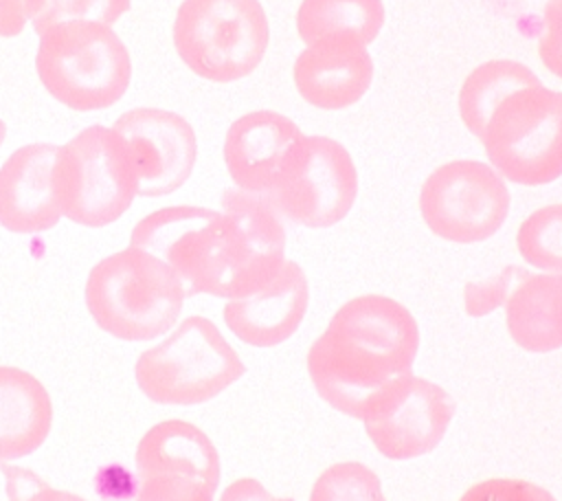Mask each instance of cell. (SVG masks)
<instances>
[{"label":"cell","mask_w":562,"mask_h":501,"mask_svg":"<svg viewBox=\"0 0 562 501\" xmlns=\"http://www.w3.org/2000/svg\"><path fill=\"white\" fill-rule=\"evenodd\" d=\"M130 246L165 261L184 294L241 299L261 290L285 261V229L270 202L224 189L222 211L162 207L136 222Z\"/></svg>","instance_id":"1"},{"label":"cell","mask_w":562,"mask_h":501,"mask_svg":"<svg viewBox=\"0 0 562 501\" xmlns=\"http://www.w3.org/2000/svg\"><path fill=\"white\" fill-rule=\"evenodd\" d=\"M417 321L391 297L362 294L342 303L305 356L316 393L336 411L362 417L369 400L413 371Z\"/></svg>","instance_id":"2"},{"label":"cell","mask_w":562,"mask_h":501,"mask_svg":"<svg viewBox=\"0 0 562 501\" xmlns=\"http://www.w3.org/2000/svg\"><path fill=\"white\" fill-rule=\"evenodd\" d=\"M83 299L103 332L138 343L171 330L187 294L165 261L143 248L127 246L92 266Z\"/></svg>","instance_id":"3"},{"label":"cell","mask_w":562,"mask_h":501,"mask_svg":"<svg viewBox=\"0 0 562 501\" xmlns=\"http://www.w3.org/2000/svg\"><path fill=\"white\" fill-rule=\"evenodd\" d=\"M44 90L61 105L90 112L114 105L127 92L132 59L110 24L72 20L46 29L35 51Z\"/></svg>","instance_id":"4"},{"label":"cell","mask_w":562,"mask_h":501,"mask_svg":"<svg viewBox=\"0 0 562 501\" xmlns=\"http://www.w3.org/2000/svg\"><path fill=\"white\" fill-rule=\"evenodd\" d=\"M53 189L64 218L99 229L116 222L138 196L127 143L105 125H88L57 147Z\"/></svg>","instance_id":"5"},{"label":"cell","mask_w":562,"mask_h":501,"mask_svg":"<svg viewBox=\"0 0 562 501\" xmlns=\"http://www.w3.org/2000/svg\"><path fill=\"white\" fill-rule=\"evenodd\" d=\"M246 374L237 352L206 316L184 319L162 343L145 349L134 376L158 404H202Z\"/></svg>","instance_id":"6"},{"label":"cell","mask_w":562,"mask_h":501,"mask_svg":"<svg viewBox=\"0 0 562 501\" xmlns=\"http://www.w3.org/2000/svg\"><path fill=\"white\" fill-rule=\"evenodd\" d=\"M501 178L549 185L562 176V92L542 84L509 92L476 136Z\"/></svg>","instance_id":"7"},{"label":"cell","mask_w":562,"mask_h":501,"mask_svg":"<svg viewBox=\"0 0 562 501\" xmlns=\"http://www.w3.org/2000/svg\"><path fill=\"white\" fill-rule=\"evenodd\" d=\"M259 0H182L173 20L178 57L198 77L228 84L250 75L268 48Z\"/></svg>","instance_id":"8"},{"label":"cell","mask_w":562,"mask_h":501,"mask_svg":"<svg viewBox=\"0 0 562 501\" xmlns=\"http://www.w3.org/2000/svg\"><path fill=\"white\" fill-rule=\"evenodd\" d=\"M419 211L437 237L474 244L503 226L509 191L494 167L481 160H450L424 180Z\"/></svg>","instance_id":"9"},{"label":"cell","mask_w":562,"mask_h":501,"mask_svg":"<svg viewBox=\"0 0 562 501\" xmlns=\"http://www.w3.org/2000/svg\"><path fill=\"white\" fill-rule=\"evenodd\" d=\"M356 196L358 171L349 152L334 138L303 136L279 185L263 198L294 224L327 229L349 213Z\"/></svg>","instance_id":"10"},{"label":"cell","mask_w":562,"mask_h":501,"mask_svg":"<svg viewBox=\"0 0 562 501\" xmlns=\"http://www.w3.org/2000/svg\"><path fill=\"white\" fill-rule=\"evenodd\" d=\"M452 415L450 393L411 371L380 389L360 420L378 453L402 461L430 453L443 439Z\"/></svg>","instance_id":"11"},{"label":"cell","mask_w":562,"mask_h":501,"mask_svg":"<svg viewBox=\"0 0 562 501\" xmlns=\"http://www.w3.org/2000/svg\"><path fill=\"white\" fill-rule=\"evenodd\" d=\"M112 130L127 143L138 196L173 193L191 176L198 141L184 116L162 108H132L114 121Z\"/></svg>","instance_id":"12"},{"label":"cell","mask_w":562,"mask_h":501,"mask_svg":"<svg viewBox=\"0 0 562 501\" xmlns=\"http://www.w3.org/2000/svg\"><path fill=\"white\" fill-rule=\"evenodd\" d=\"M305 134L288 116L257 110L231 123L224 138V163L237 189L270 193L285 174Z\"/></svg>","instance_id":"13"},{"label":"cell","mask_w":562,"mask_h":501,"mask_svg":"<svg viewBox=\"0 0 562 501\" xmlns=\"http://www.w3.org/2000/svg\"><path fill=\"white\" fill-rule=\"evenodd\" d=\"M136 472L140 481L202 488L220 486V455L204 431L184 420L154 424L136 446Z\"/></svg>","instance_id":"14"},{"label":"cell","mask_w":562,"mask_h":501,"mask_svg":"<svg viewBox=\"0 0 562 501\" xmlns=\"http://www.w3.org/2000/svg\"><path fill=\"white\" fill-rule=\"evenodd\" d=\"M307 303V277L296 261L285 259L261 290L241 299H228L224 323L246 345L274 347L299 330Z\"/></svg>","instance_id":"15"},{"label":"cell","mask_w":562,"mask_h":501,"mask_svg":"<svg viewBox=\"0 0 562 501\" xmlns=\"http://www.w3.org/2000/svg\"><path fill=\"white\" fill-rule=\"evenodd\" d=\"M53 143H29L11 152L0 167V226L11 233H44L57 226L61 211L53 189Z\"/></svg>","instance_id":"16"},{"label":"cell","mask_w":562,"mask_h":501,"mask_svg":"<svg viewBox=\"0 0 562 501\" xmlns=\"http://www.w3.org/2000/svg\"><path fill=\"white\" fill-rule=\"evenodd\" d=\"M373 79V62L364 44L327 37L307 44L294 62V86L314 108L342 110L360 101Z\"/></svg>","instance_id":"17"},{"label":"cell","mask_w":562,"mask_h":501,"mask_svg":"<svg viewBox=\"0 0 562 501\" xmlns=\"http://www.w3.org/2000/svg\"><path fill=\"white\" fill-rule=\"evenodd\" d=\"M505 321L514 343L547 354L562 347V275L518 270L505 299Z\"/></svg>","instance_id":"18"},{"label":"cell","mask_w":562,"mask_h":501,"mask_svg":"<svg viewBox=\"0 0 562 501\" xmlns=\"http://www.w3.org/2000/svg\"><path fill=\"white\" fill-rule=\"evenodd\" d=\"M53 426V400L29 371L0 365V461L37 450Z\"/></svg>","instance_id":"19"},{"label":"cell","mask_w":562,"mask_h":501,"mask_svg":"<svg viewBox=\"0 0 562 501\" xmlns=\"http://www.w3.org/2000/svg\"><path fill=\"white\" fill-rule=\"evenodd\" d=\"M384 24L382 0H303L296 31L305 44L327 37H349L371 44Z\"/></svg>","instance_id":"20"},{"label":"cell","mask_w":562,"mask_h":501,"mask_svg":"<svg viewBox=\"0 0 562 501\" xmlns=\"http://www.w3.org/2000/svg\"><path fill=\"white\" fill-rule=\"evenodd\" d=\"M538 84L540 79L518 62L492 59L481 64L465 77L459 92V112L465 127L479 136L487 114L498 101L518 88Z\"/></svg>","instance_id":"21"},{"label":"cell","mask_w":562,"mask_h":501,"mask_svg":"<svg viewBox=\"0 0 562 501\" xmlns=\"http://www.w3.org/2000/svg\"><path fill=\"white\" fill-rule=\"evenodd\" d=\"M516 246L527 264L562 275V202L527 215L518 226Z\"/></svg>","instance_id":"22"},{"label":"cell","mask_w":562,"mask_h":501,"mask_svg":"<svg viewBox=\"0 0 562 501\" xmlns=\"http://www.w3.org/2000/svg\"><path fill=\"white\" fill-rule=\"evenodd\" d=\"M130 4L132 0H24V13L33 31L42 35L46 29L72 20H90L112 26L130 11Z\"/></svg>","instance_id":"23"},{"label":"cell","mask_w":562,"mask_h":501,"mask_svg":"<svg viewBox=\"0 0 562 501\" xmlns=\"http://www.w3.org/2000/svg\"><path fill=\"white\" fill-rule=\"evenodd\" d=\"M310 501H386L378 475L360 461L325 468L312 486Z\"/></svg>","instance_id":"24"},{"label":"cell","mask_w":562,"mask_h":501,"mask_svg":"<svg viewBox=\"0 0 562 501\" xmlns=\"http://www.w3.org/2000/svg\"><path fill=\"white\" fill-rule=\"evenodd\" d=\"M459 501H558L547 488L525 479H485L470 486Z\"/></svg>","instance_id":"25"},{"label":"cell","mask_w":562,"mask_h":501,"mask_svg":"<svg viewBox=\"0 0 562 501\" xmlns=\"http://www.w3.org/2000/svg\"><path fill=\"white\" fill-rule=\"evenodd\" d=\"M0 468L4 472L9 501H86L75 492L57 490L48 486L44 479H40L35 472L26 468L7 466V464H2Z\"/></svg>","instance_id":"26"},{"label":"cell","mask_w":562,"mask_h":501,"mask_svg":"<svg viewBox=\"0 0 562 501\" xmlns=\"http://www.w3.org/2000/svg\"><path fill=\"white\" fill-rule=\"evenodd\" d=\"M518 270L520 268L509 266L503 272H498L485 281L468 283L465 286V312L470 316H485L492 310H496L501 303H505Z\"/></svg>","instance_id":"27"},{"label":"cell","mask_w":562,"mask_h":501,"mask_svg":"<svg viewBox=\"0 0 562 501\" xmlns=\"http://www.w3.org/2000/svg\"><path fill=\"white\" fill-rule=\"evenodd\" d=\"M544 29L538 40V55L547 70L562 79V0L544 4Z\"/></svg>","instance_id":"28"},{"label":"cell","mask_w":562,"mask_h":501,"mask_svg":"<svg viewBox=\"0 0 562 501\" xmlns=\"http://www.w3.org/2000/svg\"><path fill=\"white\" fill-rule=\"evenodd\" d=\"M220 501H294V499L292 497H274L257 479L241 477L224 488V492L220 494Z\"/></svg>","instance_id":"29"},{"label":"cell","mask_w":562,"mask_h":501,"mask_svg":"<svg viewBox=\"0 0 562 501\" xmlns=\"http://www.w3.org/2000/svg\"><path fill=\"white\" fill-rule=\"evenodd\" d=\"M26 26L24 0H0V37H15Z\"/></svg>","instance_id":"30"},{"label":"cell","mask_w":562,"mask_h":501,"mask_svg":"<svg viewBox=\"0 0 562 501\" xmlns=\"http://www.w3.org/2000/svg\"><path fill=\"white\" fill-rule=\"evenodd\" d=\"M4 136H7V125H4V121L0 119V145H2V141H4Z\"/></svg>","instance_id":"31"},{"label":"cell","mask_w":562,"mask_h":501,"mask_svg":"<svg viewBox=\"0 0 562 501\" xmlns=\"http://www.w3.org/2000/svg\"><path fill=\"white\" fill-rule=\"evenodd\" d=\"M134 501H138V499H134Z\"/></svg>","instance_id":"32"}]
</instances>
